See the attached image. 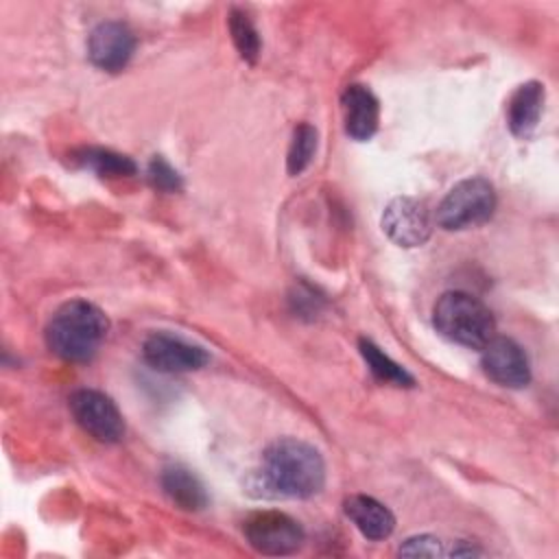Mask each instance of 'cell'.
I'll return each mask as SVG.
<instances>
[{
  "label": "cell",
  "instance_id": "6da1fadb",
  "mask_svg": "<svg viewBox=\"0 0 559 559\" xmlns=\"http://www.w3.org/2000/svg\"><path fill=\"white\" fill-rule=\"evenodd\" d=\"M260 478L273 496L310 498L325 485V463L314 445L284 437L264 450Z\"/></svg>",
  "mask_w": 559,
  "mask_h": 559
},
{
  "label": "cell",
  "instance_id": "7a4b0ae2",
  "mask_svg": "<svg viewBox=\"0 0 559 559\" xmlns=\"http://www.w3.org/2000/svg\"><path fill=\"white\" fill-rule=\"evenodd\" d=\"M109 321L105 312L85 299H70L55 310L46 325L48 349L70 362L90 360L105 341Z\"/></svg>",
  "mask_w": 559,
  "mask_h": 559
},
{
  "label": "cell",
  "instance_id": "3957f363",
  "mask_svg": "<svg viewBox=\"0 0 559 559\" xmlns=\"http://www.w3.org/2000/svg\"><path fill=\"white\" fill-rule=\"evenodd\" d=\"M432 323L441 336L472 349H480L496 336L491 310L478 297L463 290H448L437 299Z\"/></svg>",
  "mask_w": 559,
  "mask_h": 559
},
{
  "label": "cell",
  "instance_id": "277c9868",
  "mask_svg": "<svg viewBox=\"0 0 559 559\" xmlns=\"http://www.w3.org/2000/svg\"><path fill=\"white\" fill-rule=\"evenodd\" d=\"M496 210V190L485 177H469L450 188L437 207V223L459 231L487 223Z\"/></svg>",
  "mask_w": 559,
  "mask_h": 559
},
{
  "label": "cell",
  "instance_id": "5b68a950",
  "mask_svg": "<svg viewBox=\"0 0 559 559\" xmlns=\"http://www.w3.org/2000/svg\"><path fill=\"white\" fill-rule=\"evenodd\" d=\"M247 542L262 555H293L301 548L306 533L301 524L282 511L253 513L245 526Z\"/></svg>",
  "mask_w": 559,
  "mask_h": 559
},
{
  "label": "cell",
  "instance_id": "8992f818",
  "mask_svg": "<svg viewBox=\"0 0 559 559\" xmlns=\"http://www.w3.org/2000/svg\"><path fill=\"white\" fill-rule=\"evenodd\" d=\"M70 411L76 424L100 443H116L124 435V419L116 402L96 389L74 391L70 395Z\"/></svg>",
  "mask_w": 559,
  "mask_h": 559
},
{
  "label": "cell",
  "instance_id": "52a82bcc",
  "mask_svg": "<svg viewBox=\"0 0 559 559\" xmlns=\"http://www.w3.org/2000/svg\"><path fill=\"white\" fill-rule=\"evenodd\" d=\"M142 358L148 367L162 373L197 371L207 365L210 356L201 345L168 332H153L142 343Z\"/></svg>",
  "mask_w": 559,
  "mask_h": 559
},
{
  "label": "cell",
  "instance_id": "ba28073f",
  "mask_svg": "<svg viewBox=\"0 0 559 559\" xmlns=\"http://www.w3.org/2000/svg\"><path fill=\"white\" fill-rule=\"evenodd\" d=\"M382 231L404 249L419 247L430 238L432 223L428 207L413 197H395L382 212Z\"/></svg>",
  "mask_w": 559,
  "mask_h": 559
},
{
  "label": "cell",
  "instance_id": "9c48e42d",
  "mask_svg": "<svg viewBox=\"0 0 559 559\" xmlns=\"http://www.w3.org/2000/svg\"><path fill=\"white\" fill-rule=\"evenodd\" d=\"M483 371L500 386L522 389L531 380V365L524 349L509 336H493L480 347Z\"/></svg>",
  "mask_w": 559,
  "mask_h": 559
},
{
  "label": "cell",
  "instance_id": "30bf717a",
  "mask_svg": "<svg viewBox=\"0 0 559 559\" xmlns=\"http://www.w3.org/2000/svg\"><path fill=\"white\" fill-rule=\"evenodd\" d=\"M135 50V37L122 22H100L87 37L90 61L105 72H120Z\"/></svg>",
  "mask_w": 559,
  "mask_h": 559
},
{
  "label": "cell",
  "instance_id": "8fae6325",
  "mask_svg": "<svg viewBox=\"0 0 559 559\" xmlns=\"http://www.w3.org/2000/svg\"><path fill=\"white\" fill-rule=\"evenodd\" d=\"M341 107H343L345 133L352 140L365 142L378 131L380 107H378V98L369 87L347 85L341 96Z\"/></svg>",
  "mask_w": 559,
  "mask_h": 559
},
{
  "label": "cell",
  "instance_id": "7c38bea8",
  "mask_svg": "<svg viewBox=\"0 0 559 559\" xmlns=\"http://www.w3.org/2000/svg\"><path fill=\"white\" fill-rule=\"evenodd\" d=\"M544 85L539 81L522 83L507 103V124L515 138H531L544 109Z\"/></svg>",
  "mask_w": 559,
  "mask_h": 559
},
{
  "label": "cell",
  "instance_id": "4fadbf2b",
  "mask_svg": "<svg viewBox=\"0 0 559 559\" xmlns=\"http://www.w3.org/2000/svg\"><path fill=\"white\" fill-rule=\"evenodd\" d=\"M343 507H345V515L367 539H373V542L386 539L395 528V515L391 513V509L371 496H362V493L349 496Z\"/></svg>",
  "mask_w": 559,
  "mask_h": 559
},
{
  "label": "cell",
  "instance_id": "5bb4252c",
  "mask_svg": "<svg viewBox=\"0 0 559 559\" xmlns=\"http://www.w3.org/2000/svg\"><path fill=\"white\" fill-rule=\"evenodd\" d=\"M164 493L186 511H199L207 504L203 483L183 465H168L162 472Z\"/></svg>",
  "mask_w": 559,
  "mask_h": 559
},
{
  "label": "cell",
  "instance_id": "9a60e30c",
  "mask_svg": "<svg viewBox=\"0 0 559 559\" xmlns=\"http://www.w3.org/2000/svg\"><path fill=\"white\" fill-rule=\"evenodd\" d=\"M76 162L90 170H94L98 177H107V179H118V177H129L135 173V164L131 162V157L120 155L116 151L109 148H98V146H90L76 153Z\"/></svg>",
  "mask_w": 559,
  "mask_h": 559
},
{
  "label": "cell",
  "instance_id": "2e32d148",
  "mask_svg": "<svg viewBox=\"0 0 559 559\" xmlns=\"http://www.w3.org/2000/svg\"><path fill=\"white\" fill-rule=\"evenodd\" d=\"M358 347H360V356L365 358L369 371H371L378 380L389 382V384H395V386H413V384H415L413 376H411L402 365H397L393 358H389L373 341L360 338V341H358Z\"/></svg>",
  "mask_w": 559,
  "mask_h": 559
},
{
  "label": "cell",
  "instance_id": "e0dca14e",
  "mask_svg": "<svg viewBox=\"0 0 559 559\" xmlns=\"http://www.w3.org/2000/svg\"><path fill=\"white\" fill-rule=\"evenodd\" d=\"M317 151V129L308 122H301L295 127L290 146H288V157H286V170L288 175H301Z\"/></svg>",
  "mask_w": 559,
  "mask_h": 559
},
{
  "label": "cell",
  "instance_id": "ac0fdd59",
  "mask_svg": "<svg viewBox=\"0 0 559 559\" xmlns=\"http://www.w3.org/2000/svg\"><path fill=\"white\" fill-rule=\"evenodd\" d=\"M229 33H231L234 46L240 52V57L249 63H255V59L260 55V35H258L251 17L245 11H240V9L229 11Z\"/></svg>",
  "mask_w": 559,
  "mask_h": 559
},
{
  "label": "cell",
  "instance_id": "d6986e66",
  "mask_svg": "<svg viewBox=\"0 0 559 559\" xmlns=\"http://www.w3.org/2000/svg\"><path fill=\"white\" fill-rule=\"evenodd\" d=\"M146 175H148L151 186L162 192H179L183 188L181 175L164 157H153Z\"/></svg>",
  "mask_w": 559,
  "mask_h": 559
},
{
  "label": "cell",
  "instance_id": "ffe728a7",
  "mask_svg": "<svg viewBox=\"0 0 559 559\" xmlns=\"http://www.w3.org/2000/svg\"><path fill=\"white\" fill-rule=\"evenodd\" d=\"M400 555L439 557V555H445V550H443V542L439 537H435V535H415V537H408L400 546Z\"/></svg>",
  "mask_w": 559,
  "mask_h": 559
}]
</instances>
